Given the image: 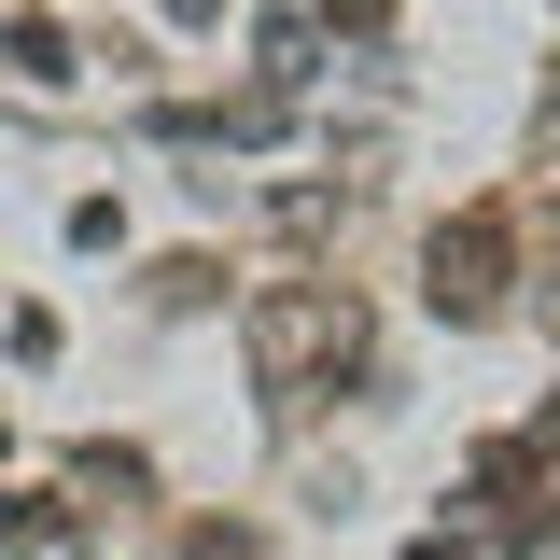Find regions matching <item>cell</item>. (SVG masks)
<instances>
[{"instance_id":"6da1fadb","label":"cell","mask_w":560,"mask_h":560,"mask_svg":"<svg viewBox=\"0 0 560 560\" xmlns=\"http://www.w3.org/2000/svg\"><path fill=\"white\" fill-rule=\"evenodd\" d=\"M420 294H434L448 323L504 308V210H463V224H434V253H420Z\"/></svg>"},{"instance_id":"7a4b0ae2","label":"cell","mask_w":560,"mask_h":560,"mask_svg":"<svg viewBox=\"0 0 560 560\" xmlns=\"http://www.w3.org/2000/svg\"><path fill=\"white\" fill-rule=\"evenodd\" d=\"M0 57L28 70V84H70V43H57V28H43V14H28V28H14V43H0Z\"/></svg>"},{"instance_id":"3957f363","label":"cell","mask_w":560,"mask_h":560,"mask_svg":"<svg viewBox=\"0 0 560 560\" xmlns=\"http://www.w3.org/2000/svg\"><path fill=\"white\" fill-rule=\"evenodd\" d=\"M323 28H350V43H378V28H393V0H323Z\"/></svg>"},{"instance_id":"277c9868","label":"cell","mask_w":560,"mask_h":560,"mask_svg":"<svg viewBox=\"0 0 560 560\" xmlns=\"http://www.w3.org/2000/svg\"><path fill=\"white\" fill-rule=\"evenodd\" d=\"M197 560H267V533H238V518H210V533H197Z\"/></svg>"},{"instance_id":"5b68a950","label":"cell","mask_w":560,"mask_h":560,"mask_svg":"<svg viewBox=\"0 0 560 560\" xmlns=\"http://www.w3.org/2000/svg\"><path fill=\"white\" fill-rule=\"evenodd\" d=\"M168 14H183V28H210V14H224V0H168Z\"/></svg>"}]
</instances>
